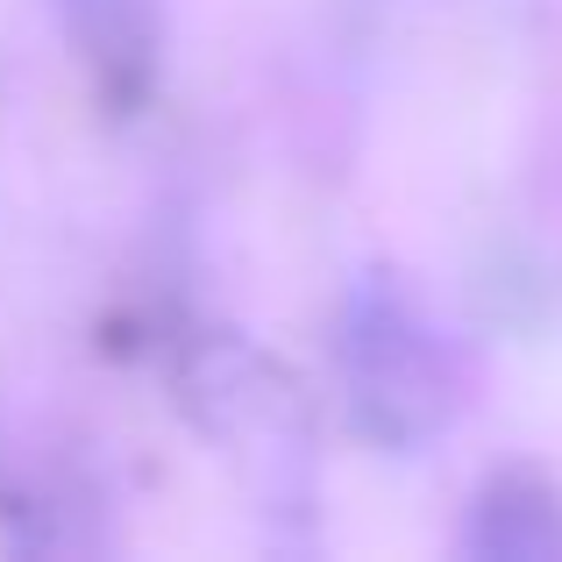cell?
<instances>
[{"label": "cell", "mask_w": 562, "mask_h": 562, "mask_svg": "<svg viewBox=\"0 0 562 562\" xmlns=\"http://www.w3.org/2000/svg\"><path fill=\"white\" fill-rule=\"evenodd\" d=\"M335 371H342V413L378 449H420L456 413V371L441 335L420 321V306L392 278H357L342 300L335 335Z\"/></svg>", "instance_id": "1"}, {"label": "cell", "mask_w": 562, "mask_h": 562, "mask_svg": "<svg viewBox=\"0 0 562 562\" xmlns=\"http://www.w3.org/2000/svg\"><path fill=\"white\" fill-rule=\"evenodd\" d=\"M463 549L477 562H555L562 555V498L527 470H506L477 492Z\"/></svg>", "instance_id": "2"}, {"label": "cell", "mask_w": 562, "mask_h": 562, "mask_svg": "<svg viewBox=\"0 0 562 562\" xmlns=\"http://www.w3.org/2000/svg\"><path fill=\"white\" fill-rule=\"evenodd\" d=\"M57 8H65L71 36L86 43V57L108 71L114 93H128L150 71V50H157V8L150 0H57Z\"/></svg>", "instance_id": "3"}]
</instances>
